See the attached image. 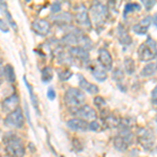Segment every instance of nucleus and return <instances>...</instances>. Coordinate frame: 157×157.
Segmentation results:
<instances>
[{"instance_id":"obj_1","label":"nucleus","mask_w":157,"mask_h":157,"mask_svg":"<svg viewBox=\"0 0 157 157\" xmlns=\"http://www.w3.org/2000/svg\"><path fill=\"white\" fill-rule=\"evenodd\" d=\"M4 151L7 157H23L25 155V147L23 140L15 133H6L3 137Z\"/></svg>"},{"instance_id":"obj_2","label":"nucleus","mask_w":157,"mask_h":157,"mask_svg":"<svg viewBox=\"0 0 157 157\" xmlns=\"http://www.w3.org/2000/svg\"><path fill=\"white\" fill-rule=\"evenodd\" d=\"M86 101V97L81 89L75 87H70L66 90L64 94V102L65 105L67 106L70 110H77L81 107V106L84 105ZM73 111V112H75Z\"/></svg>"},{"instance_id":"obj_3","label":"nucleus","mask_w":157,"mask_h":157,"mask_svg":"<svg viewBox=\"0 0 157 157\" xmlns=\"http://www.w3.org/2000/svg\"><path fill=\"white\" fill-rule=\"evenodd\" d=\"M157 54V44L153 38L149 36L143 44L138 46L137 55L141 62H149L156 57Z\"/></svg>"},{"instance_id":"obj_4","label":"nucleus","mask_w":157,"mask_h":157,"mask_svg":"<svg viewBox=\"0 0 157 157\" xmlns=\"http://www.w3.org/2000/svg\"><path fill=\"white\" fill-rule=\"evenodd\" d=\"M134 138V134L129 128H121L120 132L114 137L113 144L115 149H117L121 152H125L128 150L129 146L132 145Z\"/></svg>"},{"instance_id":"obj_5","label":"nucleus","mask_w":157,"mask_h":157,"mask_svg":"<svg viewBox=\"0 0 157 157\" xmlns=\"http://www.w3.org/2000/svg\"><path fill=\"white\" fill-rule=\"evenodd\" d=\"M108 14L109 12L107 6L102 3H95L90 9V20H92L95 27L104 26V24L108 20Z\"/></svg>"},{"instance_id":"obj_6","label":"nucleus","mask_w":157,"mask_h":157,"mask_svg":"<svg viewBox=\"0 0 157 157\" xmlns=\"http://www.w3.org/2000/svg\"><path fill=\"white\" fill-rule=\"evenodd\" d=\"M136 137L138 144L143 147L144 150L151 151L155 145V136L151 130L144 127H140L136 131Z\"/></svg>"},{"instance_id":"obj_7","label":"nucleus","mask_w":157,"mask_h":157,"mask_svg":"<svg viewBox=\"0 0 157 157\" xmlns=\"http://www.w3.org/2000/svg\"><path fill=\"white\" fill-rule=\"evenodd\" d=\"M24 123L25 117L20 108H17L13 112L9 113L6 115V120H4V124H6V127H11L15 129H21L24 126Z\"/></svg>"},{"instance_id":"obj_8","label":"nucleus","mask_w":157,"mask_h":157,"mask_svg":"<svg viewBox=\"0 0 157 157\" xmlns=\"http://www.w3.org/2000/svg\"><path fill=\"white\" fill-rule=\"evenodd\" d=\"M75 116H78V118H82L84 121H97L98 118V113L91 106L89 105H83L80 108L73 112Z\"/></svg>"},{"instance_id":"obj_9","label":"nucleus","mask_w":157,"mask_h":157,"mask_svg":"<svg viewBox=\"0 0 157 157\" xmlns=\"http://www.w3.org/2000/svg\"><path fill=\"white\" fill-rule=\"evenodd\" d=\"M75 21L78 22V24H80L81 26L86 27V29H91V20L89 17L86 7L83 4H80L77 10H75Z\"/></svg>"},{"instance_id":"obj_10","label":"nucleus","mask_w":157,"mask_h":157,"mask_svg":"<svg viewBox=\"0 0 157 157\" xmlns=\"http://www.w3.org/2000/svg\"><path fill=\"white\" fill-rule=\"evenodd\" d=\"M32 29L37 35L45 37L49 34L50 29H52V24L45 19H36L32 23Z\"/></svg>"},{"instance_id":"obj_11","label":"nucleus","mask_w":157,"mask_h":157,"mask_svg":"<svg viewBox=\"0 0 157 157\" xmlns=\"http://www.w3.org/2000/svg\"><path fill=\"white\" fill-rule=\"evenodd\" d=\"M98 62L101 66L105 70H111L113 67V59L112 56L109 52L108 49L101 48L98 50Z\"/></svg>"},{"instance_id":"obj_12","label":"nucleus","mask_w":157,"mask_h":157,"mask_svg":"<svg viewBox=\"0 0 157 157\" xmlns=\"http://www.w3.org/2000/svg\"><path fill=\"white\" fill-rule=\"evenodd\" d=\"M69 55L72 58V60H78L83 63L89 62V52H88V50H86L85 48H83L81 46L71 47Z\"/></svg>"},{"instance_id":"obj_13","label":"nucleus","mask_w":157,"mask_h":157,"mask_svg":"<svg viewBox=\"0 0 157 157\" xmlns=\"http://www.w3.org/2000/svg\"><path fill=\"white\" fill-rule=\"evenodd\" d=\"M19 101H20L19 97L16 93L10 95L9 98H6V100L2 102V110L7 113L13 112V111L16 110L17 108H19Z\"/></svg>"},{"instance_id":"obj_14","label":"nucleus","mask_w":157,"mask_h":157,"mask_svg":"<svg viewBox=\"0 0 157 157\" xmlns=\"http://www.w3.org/2000/svg\"><path fill=\"white\" fill-rule=\"evenodd\" d=\"M152 22V17L151 16H147L144 19H141L140 21L137 22L136 24L133 25V32L135 33L138 36H143L146 35L149 30V27L151 25Z\"/></svg>"},{"instance_id":"obj_15","label":"nucleus","mask_w":157,"mask_h":157,"mask_svg":"<svg viewBox=\"0 0 157 157\" xmlns=\"http://www.w3.org/2000/svg\"><path fill=\"white\" fill-rule=\"evenodd\" d=\"M88 125L89 124L82 118H71L67 121V127L75 132H85L88 130Z\"/></svg>"},{"instance_id":"obj_16","label":"nucleus","mask_w":157,"mask_h":157,"mask_svg":"<svg viewBox=\"0 0 157 157\" xmlns=\"http://www.w3.org/2000/svg\"><path fill=\"white\" fill-rule=\"evenodd\" d=\"M78 85H80L81 89L86 91L89 94H97V93H98V91H100V88L97 85L90 83L83 75H78Z\"/></svg>"},{"instance_id":"obj_17","label":"nucleus","mask_w":157,"mask_h":157,"mask_svg":"<svg viewBox=\"0 0 157 157\" xmlns=\"http://www.w3.org/2000/svg\"><path fill=\"white\" fill-rule=\"evenodd\" d=\"M54 22L59 26H68V25L71 24L72 22V15L70 13L64 12L61 13V14L54 16Z\"/></svg>"},{"instance_id":"obj_18","label":"nucleus","mask_w":157,"mask_h":157,"mask_svg":"<svg viewBox=\"0 0 157 157\" xmlns=\"http://www.w3.org/2000/svg\"><path fill=\"white\" fill-rule=\"evenodd\" d=\"M117 39L121 45H130L132 43V38L121 24L118 25L117 27Z\"/></svg>"},{"instance_id":"obj_19","label":"nucleus","mask_w":157,"mask_h":157,"mask_svg":"<svg viewBox=\"0 0 157 157\" xmlns=\"http://www.w3.org/2000/svg\"><path fill=\"white\" fill-rule=\"evenodd\" d=\"M91 72H92V75L94 77L95 80H98V82H104L108 78L107 70L104 69L102 66H93V68L91 69Z\"/></svg>"},{"instance_id":"obj_20","label":"nucleus","mask_w":157,"mask_h":157,"mask_svg":"<svg viewBox=\"0 0 157 157\" xmlns=\"http://www.w3.org/2000/svg\"><path fill=\"white\" fill-rule=\"evenodd\" d=\"M157 73V63H149L145 67L141 69L140 75L144 78H150L153 77L154 75Z\"/></svg>"},{"instance_id":"obj_21","label":"nucleus","mask_w":157,"mask_h":157,"mask_svg":"<svg viewBox=\"0 0 157 157\" xmlns=\"http://www.w3.org/2000/svg\"><path fill=\"white\" fill-rule=\"evenodd\" d=\"M0 7L2 9V12L4 13V15H6V20H7V22H9V25H10V26H12L13 29H14V30H17V23L15 22V20L13 19L12 14L10 13L9 9H7L6 2H4V1H1V2H0Z\"/></svg>"},{"instance_id":"obj_22","label":"nucleus","mask_w":157,"mask_h":157,"mask_svg":"<svg viewBox=\"0 0 157 157\" xmlns=\"http://www.w3.org/2000/svg\"><path fill=\"white\" fill-rule=\"evenodd\" d=\"M23 81H24L25 85H26V87H27V90H29V92L30 98H32L33 106H34V108H35V110H36V112L38 113V114H39V103H38V98L36 97V94H35L34 90H33V87L30 86V84L29 83V81H27V78H26V77H25V75H24V78H23Z\"/></svg>"},{"instance_id":"obj_23","label":"nucleus","mask_w":157,"mask_h":157,"mask_svg":"<svg viewBox=\"0 0 157 157\" xmlns=\"http://www.w3.org/2000/svg\"><path fill=\"white\" fill-rule=\"evenodd\" d=\"M3 75L6 77L7 82H10V83H14L15 81H16V73H15L14 67H13L11 64L6 65V67H4V69H3Z\"/></svg>"},{"instance_id":"obj_24","label":"nucleus","mask_w":157,"mask_h":157,"mask_svg":"<svg viewBox=\"0 0 157 157\" xmlns=\"http://www.w3.org/2000/svg\"><path fill=\"white\" fill-rule=\"evenodd\" d=\"M141 10V6L139 3H136V2H129L125 6V10H124V17H127L130 13H134L135 11L139 12Z\"/></svg>"},{"instance_id":"obj_25","label":"nucleus","mask_w":157,"mask_h":157,"mask_svg":"<svg viewBox=\"0 0 157 157\" xmlns=\"http://www.w3.org/2000/svg\"><path fill=\"white\" fill-rule=\"evenodd\" d=\"M41 80L44 83L50 82V81L52 80V67L46 66V67L43 68L42 72H41Z\"/></svg>"},{"instance_id":"obj_26","label":"nucleus","mask_w":157,"mask_h":157,"mask_svg":"<svg viewBox=\"0 0 157 157\" xmlns=\"http://www.w3.org/2000/svg\"><path fill=\"white\" fill-rule=\"evenodd\" d=\"M125 70L128 75H132V73L135 71V62L132 58L130 57H127L125 59Z\"/></svg>"},{"instance_id":"obj_27","label":"nucleus","mask_w":157,"mask_h":157,"mask_svg":"<svg viewBox=\"0 0 157 157\" xmlns=\"http://www.w3.org/2000/svg\"><path fill=\"white\" fill-rule=\"evenodd\" d=\"M112 77H113V78H114V80L116 81V83H117V85L121 86L123 85V81H124V72L121 71V69H116V70H114V71H113V73H112Z\"/></svg>"},{"instance_id":"obj_28","label":"nucleus","mask_w":157,"mask_h":157,"mask_svg":"<svg viewBox=\"0 0 157 157\" xmlns=\"http://www.w3.org/2000/svg\"><path fill=\"white\" fill-rule=\"evenodd\" d=\"M58 75H59L60 80L66 81V80H68V78H69L72 75V72L70 71L69 69H64V70H61V71L58 73Z\"/></svg>"},{"instance_id":"obj_29","label":"nucleus","mask_w":157,"mask_h":157,"mask_svg":"<svg viewBox=\"0 0 157 157\" xmlns=\"http://www.w3.org/2000/svg\"><path fill=\"white\" fill-rule=\"evenodd\" d=\"M100 128H101V125L97 121H92L89 125H88V130H91V131H98Z\"/></svg>"},{"instance_id":"obj_30","label":"nucleus","mask_w":157,"mask_h":157,"mask_svg":"<svg viewBox=\"0 0 157 157\" xmlns=\"http://www.w3.org/2000/svg\"><path fill=\"white\" fill-rule=\"evenodd\" d=\"M94 104L98 106V108H101V109H102L104 106H106L105 100H104L102 97H95L94 98Z\"/></svg>"},{"instance_id":"obj_31","label":"nucleus","mask_w":157,"mask_h":157,"mask_svg":"<svg viewBox=\"0 0 157 157\" xmlns=\"http://www.w3.org/2000/svg\"><path fill=\"white\" fill-rule=\"evenodd\" d=\"M9 26H10L9 23H6V22L4 21L3 19L0 18V30H1V32L7 33V32H9V29H10Z\"/></svg>"},{"instance_id":"obj_32","label":"nucleus","mask_w":157,"mask_h":157,"mask_svg":"<svg viewBox=\"0 0 157 157\" xmlns=\"http://www.w3.org/2000/svg\"><path fill=\"white\" fill-rule=\"evenodd\" d=\"M156 2L155 1H148V0H144L143 1V6H145V9L147 11H150L152 7L154 6V4H155Z\"/></svg>"},{"instance_id":"obj_33","label":"nucleus","mask_w":157,"mask_h":157,"mask_svg":"<svg viewBox=\"0 0 157 157\" xmlns=\"http://www.w3.org/2000/svg\"><path fill=\"white\" fill-rule=\"evenodd\" d=\"M47 98H48L50 101H54L56 98V91L52 87H49L48 90H47Z\"/></svg>"},{"instance_id":"obj_34","label":"nucleus","mask_w":157,"mask_h":157,"mask_svg":"<svg viewBox=\"0 0 157 157\" xmlns=\"http://www.w3.org/2000/svg\"><path fill=\"white\" fill-rule=\"evenodd\" d=\"M50 10H52V13H59L60 11H61V6L59 3H54L52 6V7H50Z\"/></svg>"},{"instance_id":"obj_35","label":"nucleus","mask_w":157,"mask_h":157,"mask_svg":"<svg viewBox=\"0 0 157 157\" xmlns=\"http://www.w3.org/2000/svg\"><path fill=\"white\" fill-rule=\"evenodd\" d=\"M151 98H152V100H154V101H157V85L154 87V89L152 90V92H151Z\"/></svg>"},{"instance_id":"obj_36","label":"nucleus","mask_w":157,"mask_h":157,"mask_svg":"<svg viewBox=\"0 0 157 157\" xmlns=\"http://www.w3.org/2000/svg\"><path fill=\"white\" fill-rule=\"evenodd\" d=\"M152 20H153V23L155 24V26L157 27V13L155 15H154L153 17H152Z\"/></svg>"},{"instance_id":"obj_37","label":"nucleus","mask_w":157,"mask_h":157,"mask_svg":"<svg viewBox=\"0 0 157 157\" xmlns=\"http://www.w3.org/2000/svg\"><path fill=\"white\" fill-rule=\"evenodd\" d=\"M152 105H153V107L154 109L157 111V101H154V100H152Z\"/></svg>"},{"instance_id":"obj_38","label":"nucleus","mask_w":157,"mask_h":157,"mask_svg":"<svg viewBox=\"0 0 157 157\" xmlns=\"http://www.w3.org/2000/svg\"><path fill=\"white\" fill-rule=\"evenodd\" d=\"M2 72H3V71L1 70V65H0V80H1V73H2Z\"/></svg>"},{"instance_id":"obj_39","label":"nucleus","mask_w":157,"mask_h":157,"mask_svg":"<svg viewBox=\"0 0 157 157\" xmlns=\"http://www.w3.org/2000/svg\"><path fill=\"white\" fill-rule=\"evenodd\" d=\"M156 59H157V54H156Z\"/></svg>"},{"instance_id":"obj_40","label":"nucleus","mask_w":157,"mask_h":157,"mask_svg":"<svg viewBox=\"0 0 157 157\" xmlns=\"http://www.w3.org/2000/svg\"><path fill=\"white\" fill-rule=\"evenodd\" d=\"M156 124H157V120H156Z\"/></svg>"},{"instance_id":"obj_41","label":"nucleus","mask_w":157,"mask_h":157,"mask_svg":"<svg viewBox=\"0 0 157 157\" xmlns=\"http://www.w3.org/2000/svg\"><path fill=\"white\" fill-rule=\"evenodd\" d=\"M61 157H64V156H61Z\"/></svg>"},{"instance_id":"obj_42","label":"nucleus","mask_w":157,"mask_h":157,"mask_svg":"<svg viewBox=\"0 0 157 157\" xmlns=\"http://www.w3.org/2000/svg\"><path fill=\"white\" fill-rule=\"evenodd\" d=\"M0 157H1V155H0Z\"/></svg>"}]
</instances>
